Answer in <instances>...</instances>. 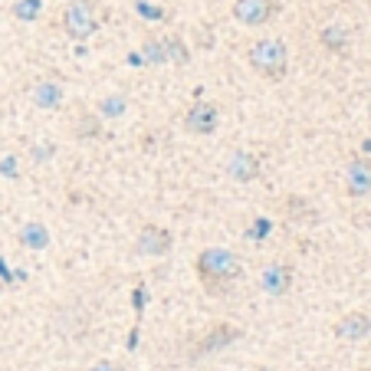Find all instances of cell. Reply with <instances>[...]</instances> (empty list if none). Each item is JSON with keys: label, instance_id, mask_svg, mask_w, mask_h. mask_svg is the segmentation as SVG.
Instances as JSON below:
<instances>
[{"label": "cell", "instance_id": "obj_1", "mask_svg": "<svg viewBox=\"0 0 371 371\" xmlns=\"http://www.w3.org/2000/svg\"><path fill=\"white\" fill-rule=\"evenodd\" d=\"M198 276L208 293H224V289H230L243 276V263L227 247H208L198 257Z\"/></svg>", "mask_w": 371, "mask_h": 371}, {"label": "cell", "instance_id": "obj_2", "mask_svg": "<svg viewBox=\"0 0 371 371\" xmlns=\"http://www.w3.org/2000/svg\"><path fill=\"white\" fill-rule=\"evenodd\" d=\"M247 63L257 76L269 79V82H279L289 70V50H286L283 40H257L247 53Z\"/></svg>", "mask_w": 371, "mask_h": 371}, {"label": "cell", "instance_id": "obj_3", "mask_svg": "<svg viewBox=\"0 0 371 371\" xmlns=\"http://www.w3.org/2000/svg\"><path fill=\"white\" fill-rule=\"evenodd\" d=\"M63 30L72 40H89V36L99 30V20H95V0H70V7L63 14Z\"/></svg>", "mask_w": 371, "mask_h": 371}, {"label": "cell", "instance_id": "obj_4", "mask_svg": "<svg viewBox=\"0 0 371 371\" xmlns=\"http://www.w3.org/2000/svg\"><path fill=\"white\" fill-rule=\"evenodd\" d=\"M174 247V237L168 227H158V224H145L139 230V237H135V253L139 257H148V259H155V257H168Z\"/></svg>", "mask_w": 371, "mask_h": 371}, {"label": "cell", "instance_id": "obj_5", "mask_svg": "<svg viewBox=\"0 0 371 371\" xmlns=\"http://www.w3.org/2000/svg\"><path fill=\"white\" fill-rule=\"evenodd\" d=\"M276 17V0H233V20L243 26H263Z\"/></svg>", "mask_w": 371, "mask_h": 371}, {"label": "cell", "instance_id": "obj_6", "mask_svg": "<svg viewBox=\"0 0 371 371\" xmlns=\"http://www.w3.org/2000/svg\"><path fill=\"white\" fill-rule=\"evenodd\" d=\"M217 122H220V112H217L214 102H194L188 109V115H184V129L190 131V135H214L217 131Z\"/></svg>", "mask_w": 371, "mask_h": 371}, {"label": "cell", "instance_id": "obj_7", "mask_svg": "<svg viewBox=\"0 0 371 371\" xmlns=\"http://www.w3.org/2000/svg\"><path fill=\"white\" fill-rule=\"evenodd\" d=\"M259 289L267 296H286L293 289V267H286V263H269L263 269V276H259Z\"/></svg>", "mask_w": 371, "mask_h": 371}, {"label": "cell", "instance_id": "obj_8", "mask_svg": "<svg viewBox=\"0 0 371 371\" xmlns=\"http://www.w3.org/2000/svg\"><path fill=\"white\" fill-rule=\"evenodd\" d=\"M345 190L352 198H368L371 194V158H355L345 171Z\"/></svg>", "mask_w": 371, "mask_h": 371}, {"label": "cell", "instance_id": "obj_9", "mask_svg": "<svg viewBox=\"0 0 371 371\" xmlns=\"http://www.w3.org/2000/svg\"><path fill=\"white\" fill-rule=\"evenodd\" d=\"M227 174H230L237 184H250L259 178V158L250 151H233L230 161H227Z\"/></svg>", "mask_w": 371, "mask_h": 371}, {"label": "cell", "instance_id": "obj_10", "mask_svg": "<svg viewBox=\"0 0 371 371\" xmlns=\"http://www.w3.org/2000/svg\"><path fill=\"white\" fill-rule=\"evenodd\" d=\"M335 335L345 338V342H362L371 335V319L365 312H348L345 319L335 322Z\"/></svg>", "mask_w": 371, "mask_h": 371}, {"label": "cell", "instance_id": "obj_11", "mask_svg": "<svg viewBox=\"0 0 371 371\" xmlns=\"http://www.w3.org/2000/svg\"><path fill=\"white\" fill-rule=\"evenodd\" d=\"M36 109H60L63 105V86L60 82H53V79H43V82H36L33 92H30Z\"/></svg>", "mask_w": 371, "mask_h": 371}, {"label": "cell", "instance_id": "obj_12", "mask_svg": "<svg viewBox=\"0 0 371 371\" xmlns=\"http://www.w3.org/2000/svg\"><path fill=\"white\" fill-rule=\"evenodd\" d=\"M319 43L326 46L328 53H345V46H348V30H345V26H338V23L322 26Z\"/></svg>", "mask_w": 371, "mask_h": 371}, {"label": "cell", "instance_id": "obj_13", "mask_svg": "<svg viewBox=\"0 0 371 371\" xmlns=\"http://www.w3.org/2000/svg\"><path fill=\"white\" fill-rule=\"evenodd\" d=\"M20 243L30 247V250H46V247H50V230H46L43 224H26L23 230H20Z\"/></svg>", "mask_w": 371, "mask_h": 371}, {"label": "cell", "instance_id": "obj_14", "mask_svg": "<svg viewBox=\"0 0 371 371\" xmlns=\"http://www.w3.org/2000/svg\"><path fill=\"white\" fill-rule=\"evenodd\" d=\"M237 335H240V328L237 326H217L214 332H210V338H204V345L198 348V355L210 352V348H220V345H230Z\"/></svg>", "mask_w": 371, "mask_h": 371}, {"label": "cell", "instance_id": "obj_15", "mask_svg": "<svg viewBox=\"0 0 371 371\" xmlns=\"http://www.w3.org/2000/svg\"><path fill=\"white\" fill-rule=\"evenodd\" d=\"M43 14V0H14V17L23 23H33Z\"/></svg>", "mask_w": 371, "mask_h": 371}, {"label": "cell", "instance_id": "obj_16", "mask_svg": "<svg viewBox=\"0 0 371 371\" xmlns=\"http://www.w3.org/2000/svg\"><path fill=\"white\" fill-rule=\"evenodd\" d=\"M102 135V115H82L76 122V139H99Z\"/></svg>", "mask_w": 371, "mask_h": 371}, {"label": "cell", "instance_id": "obj_17", "mask_svg": "<svg viewBox=\"0 0 371 371\" xmlns=\"http://www.w3.org/2000/svg\"><path fill=\"white\" fill-rule=\"evenodd\" d=\"M125 109H129L125 95H105L102 102H99V115H102V119H122Z\"/></svg>", "mask_w": 371, "mask_h": 371}, {"label": "cell", "instance_id": "obj_18", "mask_svg": "<svg viewBox=\"0 0 371 371\" xmlns=\"http://www.w3.org/2000/svg\"><path fill=\"white\" fill-rule=\"evenodd\" d=\"M164 53H168V63H188V46L181 36H164Z\"/></svg>", "mask_w": 371, "mask_h": 371}, {"label": "cell", "instance_id": "obj_19", "mask_svg": "<svg viewBox=\"0 0 371 371\" xmlns=\"http://www.w3.org/2000/svg\"><path fill=\"white\" fill-rule=\"evenodd\" d=\"M141 60L151 63V66H158V63H168V53H164V40H145V46H141Z\"/></svg>", "mask_w": 371, "mask_h": 371}, {"label": "cell", "instance_id": "obj_20", "mask_svg": "<svg viewBox=\"0 0 371 371\" xmlns=\"http://www.w3.org/2000/svg\"><path fill=\"white\" fill-rule=\"evenodd\" d=\"M89 371H122V365H115V362H95V365H89Z\"/></svg>", "mask_w": 371, "mask_h": 371}, {"label": "cell", "instance_id": "obj_21", "mask_svg": "<svg viewBox=\"0 0 371 371\" xmlns=\"http://www.w3.org/2000/svg\"><path fill=\"white\" fill-rule=\"evenodd\" d=\"M0 171H4V174H10V178H14V174H17V168H14V158H7V161L0 164Z\"/></svg>", "mask_w": 371, "mask_h": 371}]
</instances>
